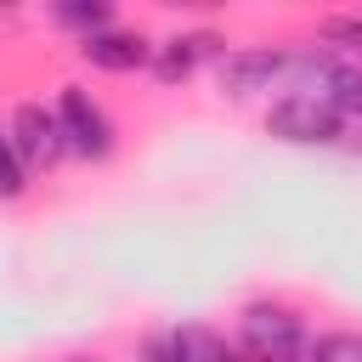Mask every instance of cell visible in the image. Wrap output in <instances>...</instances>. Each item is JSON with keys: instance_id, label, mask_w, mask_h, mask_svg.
<instances>
[{"instance_id": "13", "label": "cell", "mask_w": 362, "mask_h": 362, "mask_svg": "<svg viewBox=\"0 0 362 362\" xmlns=\"http://www.w3.org/2000/svg\"><path fill=\"white\" fill-rule=\"evenodd\" d=\"M23 187H28V164L17 158L11 136L0 130V198H23Z\"/></svg>"}, {"instance_id": "1", "label": "cell", "mask_w": 362, "mask_h": 362, "mask_svg": "<svg viewBox=\"0 0 362 362\" xmlns=\"http://www.w3.org/2000/svg\"><path fill=\"white\" fill-rule=\"evenodd\" d=\"M288 79L294 90L328 102L339 119H362V62L339 51H288Z\"/></svg>"}, {"instance_id": "12", "label": "cell", "mask_w": 362, "mask_h": 362, "mask_svg": "<svg viewBox=\"0 0 362 362\" xmlns=\"http://www.w3.org/2000/svg\"><path fill=\"white\" fill-rule=\"evenodd\" d=\"M311 356L317 362H362V334L356 328H328L311 339Z\"/></svg>"}, {"instance_id": "7", "label": "cell", "mask_w": 362, "mask_h": 362, "mask_svg": "<svg viewBox=\"0 0 362 362\" xmlns=\"http://www.w3.org/2000/svg\"><path fill=\"white\" fill-rule=\"evenodd\" d=\"M147 356L153 362H249L238 345H226L215 328H204V322H175V328H164V334H153L147 339Z\"/></svg>"}, {"instance_id": "14", "label": "cell", "mask_w": 362, "mask_h": 362, "mask_svg": "<svg viewBox=\"0 0 362 362\" xmlns=\"http://www.w3.org/2000/svg\"><path fill=\"white\" fill-rule=\"evenodd\" d=\"M277 362H317V356H311V345H305V351H294V356H277Z\"/></svg>"}, {"instance_id": "3", "label": "cell", "mask_w": 362, "mask_h": 362, "mask_svg": "<svg viewBox=\"0 0 362 362\" xmlns=\"http://www.w3.org/2000/svg\"><path fill=\"white\" fill-rule=\"evenodd\" d=\"M266 136H277L288 147H328V141L345 136V119L328 102H317L305 90H288V96H277L266 107Z\"/></svg>"}, {"instance_id": "2", "label": "cell", "mask_w": 362, "mask_h": 362, "mask_svg": "<svg viewBox=\"0 0 362 362\" xmlns=\"http://www.w3.org/2000/svg\"><path fill=\"white\" fill-rule=\"evenodd\" d=\"M305 345H311V328H305L300 311H288L277 300L243 305V317H238V351L249 362H277V356H294Z\"/></svg>"}, {"instance_id": "6", "label": "cell", "mask_w": 362, "mask_h": 362, "mask_svg": "<svg viewBox=\"0 0 362 362\" xmlns=\"http://www.w3.org/2000/svg\"><path fill=\"white\" fill-rule=\"evenodd\" d=\"M6 136H11L17 158L28 164V175H34V170H51V164L68 153L62 124H57V107H45V102H17V113H11V124H6Z\"/></svg>"}, {"instance_id": "10", "label": "cell", "mask_w": 362, "mask_h": 362, "mask_svg": "<svg viewBox=\"0 0 362 362\" xmlns=\"http://www.w3.org/2000/svg\"><path fill=\"white\" fill-rule=\"evenodd\" d=\"M317 34H322V51H339V57L362 62V11H334V17L317 23Z\"/></svg>"}, {"instance_id": "15", "label": "cell", "mask_w": 362, "mask_h": 362, "mask_svg": "<svg viewBox=\"0 0 362 362\" xmlns=\"http://www.w3.org/2000/svg\"><path fill=\"white\" fill-rule=\"evenodd\" d=\"M74 362H96V356H74Z\"/></svg>"}, {"instance_id": "5", "label": "cell", "mask_w": 362, "mask_h": 362, "mask_svg": "<svg viewBox=\"0 0 362 362\" xmlns=\"http://www.w3.org/2000/svg\"><path fill=\"white\" fill-rule=\"evenodd\" d=\"M283 74H288V51L283 45H243V51H226L215 62L221 96H232V102H243L255 90H272Z\"/></svg>"}, {"instance_id": "8", "label": "cell", "mask_w": 362, "mask_h": 362, "mask_svg": "<svg viewBox=\"0 0 362 362\" xmlns=\"http://www.w3.org/2000/svg\"><path fill=\"white\" fill-rule=\"evenodd\" d=\"M153 40L136 34V28H102L90 40H79V57L102 74H136V68H153Z\"/></svg>"}, {"instance_id": "11", "label": "cell", "mask_w": 362, "mask_h": 362, "mask_svg": "<svg viewBox=\"0 0 362 362\" xmlns=\"http://www.w3.org/2000/svg\"><path fill=\"white\" fill-rule=\"evenodd\" d=\"M57 23H68V28H79V40H90V34H102V28H113V6H102V0H62L57 6Z\"/></svg>"}, {"instance_id": "4", "label": "cell", "mask_w": 362, "mask_h": 362, "mask_svg": "<svg viewBox=\"0 0 362 362\" xmlns=\"http://www.w3.org/2000/svg\"><path fill=\"white\" fill-rule=\"evenodd\" d=\"M57 124H62V141L74 158H107L113 153V119L90 90L62 85L57 90Z\"/></svg>"}, {"instance_id": "9", "label": "cell", "mask_w": 362, "mask_h": 362, "mask_svg": "<svg viewBox=\"0 0 362 362\" xmlns=\"http://www.w3.org/2000/svg\"><path fill=\"white\" fill-rule=\"evenodd\" d=\"M226 57V40L221 34H175V40H164L158 51H153V74L164 79V85H181V79H192V68L198 62H221Z\"/></svg>"}]
</instances>
